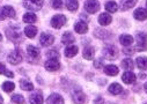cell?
<instances>
[{"instance_id":"6da1fadb","label":"cell","mask_w":147,"mask_h":104,"mask_svg":"<svg viewBox=\"0 0 147 104\" xmlns=\"http://www.w3.org/2000/svg\"><path fill=\"white\" fill-rule=\"evenodd\" d=\"M6 34H7V37L9 38V41H12V42H14V43H20V42H22V41H23L21 31H20V30H18L16 28L11 27L9 29H7Z\"/></svg>"},{"instance_id":"7a4b0ae2","label":"cell","mask_w":147,"mask_h":104,"mask_svg":"<svg viewBox=\"0 0 147 104\" xmlns=\"http://www.w3.org/2000/svg\"><path fill=\"white\" fill-rule=\"evenodd\" d=\"M136 41H137V48L136 50L144 51L147 48V35L145 32H138L136 35Z\"/></svg>"},{"instance_id":"3957f363","label":"cell","mask_w":147,"mask_h":104,"mask_svg":"<svg viewBox=\"0 0 147 104\" xmlns=\"http://www.w3.org/2000/svg\"><path fill=\"white\" fill-rule=\"evenodd\" d=\"M23 5L27 9L40 11L43 6V0H23Z\"/></svg>"},{"instance_id":"277c9868","label":"cell","mask_w":147,"mask_h":104,"mask_svg":"<svg viewBox=\"0 0 147 104\" xmlns=\"http://www.w3.org/2000/svg\"><path fill=\"white\" fill-rule=\"evenodd\" d=\"M118 54V51L116 49V46L114 45H107L104 49H103V56L107 58V59H115Z\"/></svg>"},{"instance_id":"5b68a950","label":"cell","mask_w":147,"mask_h":104,"mask_svg":"<svg viewBox=\"0 0 147 104\" xmlns=\"http://www.w3.org/2000/svg\"><path fill=\"white\" fill-rule=\"evenodd\" d=\"M22 52L20 49H15L13 52H11V54L8 56V61L13 65H18L19 62L22 61Z\"/></svg>"},{"instance_id":"8992f818","label":"cell","mask_w":147,"mask_h":104,"mask_svg":"<svg viewBox=\"0 0 147 104\" xmlns=\"http://www.w3.org/2000/svg\"><path fill=\"white\" fill-rule=\"evenodd\" d=\"M65 23H66V17H65V15H61V14L55 15L51 20V25L56 29H60Z\"/></svg>"},{"instance_id":"52a82bcc","label":"cell","mask_w":147,"mask_h":104,"mask_svg":"<svg viewBox=\"0 0 147 104\" xmlns=\"http://www.w3.org/2000/svg\"><path fill=\"white\" fill-rule=\"evenodd\" d=\"M85 9L88 13H96L100 9V3L97 0H88V1L85 3Z\"/></svg>"},{"instance_id":"ba28073f","label":"cell","mask_w":147,"mask_h":104,"mask_svg":"<svg viewBox=\"0 0 147 104\" xmlns=\"http://www.w3.org/2000/svg\"><path fill=\"white\" fill-rule=\"evenodd\" d=\"M15 16V11L11 6H4L0 9V20H5L6 17H14Z\"/></svg>"},{"instance_id":"9c48e42d","label":"cell","mask_w":147,"mask_h":104,"mask_svg":"<svg viewBox=\"0 0 147 104\" xmlns=\"http://www.w3.org/2000/svg\"><path fill=\"white\" fill-rule=\"evenodd\" d=\"M60 67V64L58 61V59H55V58H50L47 62H45V68L48 69V71H57V69H59Z\"/></svg>"},{"instance_id":"30bf717a","label":"cell","mask_w":147,"mask_h":104,"mask_svg":"<svg viewBox=\"0 0 147 104\" xmlns=\"http://www.w3.org/2000/svg\"><path fill=\"white\" fill-rule=\"evenodd\" d=\"M55 42V37L50 34H42L41 38H40V43L43 46H50L52 43Z\"/></svg>"},{"instance_id":"8fae6325","label":"cell","mask_w":147,"mask_h":104,"mask_svg":"<svg viewBox=\"0 0 147 104\" xmlns=\"http://www.w3.org/2000/svg\"><path fill=\"white\" fill-rule=\"evenodd\" d=\"M73 97V102L77 103V104H84L86 101V96L81 90H76L72 95Z\"/></svg>"},{"instance_id":"7c38bea8","label":"cell","mask_w":147,"mask_h":104,"mask_svg":"<svg viewBox=\"0 0 147 104\" xmlns=\"http://www.w3.org/2000/svg\"><path fill=\"white\" fill-rule=\"evenodd\" d=\"M48 104H64V98L59 94H52L47 99Z\"/></svg>"},{"instance_id":"4fadbf2b","label":"cell","mask_w":147,"mask_h":104,"mask_svg":"<svg viewBox=\"0 0 147 104\" xmlns=\"http://www.w3.org/2000/svg\"><path fill=\"white\" fill-rule=\"evenodd\" d=\"M133 16L136 20H139V21H144L147 19V11L145 8H137L133 13Z\"/></svg>"},{"instance_id":"5bb4252c","label":"cell","mask_w":147,"mask_h":104,"mask_svg":"<svg viewBox=\"0 0 147 104\" xmlns=\"http://www.w3.org/2000/svg\"><path fill=\"white\" fill-rule=\"evenodd\" d=\"M122 80H123V82L124 83H126V85H131V83H134V81H136V75L132 73V72H125L123 75H122Z\"/></svg>"},{"instance_id":"9a60e30c","label":"cell","mask_w":147,"mask_h":104,"mask_svg":"<svg viewBox=\"0 0 147 104\" xmlns=\"http://www.w3.org/2000/svg\"><path fill=\"white\" fill-rule=\"evenodd\" d=\"M111 21H113V17H111V15H109L108 13H102L98 16V22L102 25H108V24L111 23Z\"/></svg>"},{"instance_id":"2e32d148","label":"cell","mask_w":147,"mask_h":104,"mask_svg":"<svg viewBox=\"0 0 147 104\" xmlns=\"http://www.w3.org/2000/svg\"><path fill=\"white\" fill-rule=\"evenodd\" d=\"M104 73L110 76H115L118 74V67L115 65H108L104 67Z\"/></svg>"},{"instance_id":"e0dca14e","label":"cell","mask_w":147,"mask_h":104,"mask_svg":"<svg viewBox=\"0 0 147 104\" xmlns=\"http://www.w3.org/2000/svg\"><path fill=\"white\" fill-rule=\"evenodd\" d=\"M27 53L31 59H38L40 58V50L37 48H35V46L29 45L27 48Z\"/></svg>"},{"instance_id":"ac0fdd59","label":"cell","mask_w":147,"mask_h":104,"mask_svg":"<svg viewBox=\"0 0 147 104\" xmlns=\"http://www.w3.org/2000/svg\"><path fill=\"white\" fill-rule=\"evenodd\" d=\"M137 4V0H121V8L122 11H127L132 8Z\"/></svg>"},{"instance_id":"d6986e66","label":"cell","mask_w":147,"mask_h":104,"mask_svg":"<svg viewBox=\"0 0 147 104\" xmlns=\"http://www.w3.org/2000/svg\"><path fill=\"white\" fill-rule=\"evenodd\" d=\"M74 29H76V31H77L78 34H85V32H87V30H88V25H87L86 22L80 21V22H77V23H76Z\"/></svg>"},{"instance_id":"ffe728a7","label":"cell","mask_w":147,"mask_h":104,"mask_svg":"<svg viewBox=\"0 0 147 104\" xmlns=\"http://www.w3.org/2000/svg\"><path fill=\"white\" fill-rule=\"evenodd\" d=\"M24 34H26L27 37L34 38V37L36 36V34H37V28L34 27V25H28V27H26V29H24Z\"/></svg>"},{"instance_id":"44dd1931","label":"cell","mask_w":147,"mask_h":104,"mask_svg":"<svg viewBox=\"0 0 147 104\" xmlns=\"http://www.w3.org/2000/svg\"><path fill=\"white\" fill-rule=\"evenodd\" d=\"M122 91H123V88L119 83H113L109 87V93L113 95H119Z\"/></svg>"},{"instance_id":"7402d4cb","label":"cell","mask_w":147,"mask_h":104,"mask_svg":"<svg viewBox=\"0 0 147 104\" xmlns=\"http://www.w3.org/2000/svg\"><path fill=\"white\" fill-rule=\"evenodd\" d=\"M119 42L124 46H130L133 43V37L130 36V35H122V36L119 37Z\"/></svg>"},{"instance_id":"603a6c76","label":"cell","mask_w":147,"mask_h":104,"mask_svg":"<svg viewBox=\"0 0 147 104\" xmlns=\"http://www.w3.org/2000/svg\"><path fill=\"white\" fill-rule=\"evenodd\" d=\"M74 41H76V38L71 32H65L61 37L63 44H72V43H74Z\"/></svg>"},{"instance_id":"cb8c5ba5","label":"cell","mask_w":147,"mask_h":104,"mask_svg":"<svg viewBox=\"0 0 147 104\" xmlns=\"http://www.w3.org/2000/svg\"><path fill=\"white\" fill-rule=\"evenodd\" d=\"M77 53H78V46H76V45H71V46L66 48V50H65V56L67 58L74 57Z\"/></svg>"},{"instance_id":"d4e9b609","label":"cell","mask_w":147,"mask_h":104,"mask_svg":"<svg viewBox=\"0 0 147 104\" xmlns=\"http://www.w3.org/2000/svg\"><path fill=\"white\" fill-rule=\"evenodd\" d=\"M94 54H95V50L92 46H87L84 50V58L87 59V60H92L94 58Z\"/></svg>"},{"instance_id":"484cf974","label":"cell","mask_w":147,"mask_h":104,"mask_svg":"<svg viewBox=\"0 0 147 104\" xmlns=\"http://www.w3.org/2000/svg\"><path fill=\"white\" fill-rule=\"evenodd\" d=\"M29 101L31 104H43V97L41 94H34L29 97Z\"/></svg>"},{"instance_id":"4316f807","label":"cell","mask_w":147,"mask_h":104,"mask_svg":"<svg viewBox=\"0 0 147 104\" xmlns=\"http://www.w3.org/2000/svg\"><path fill=\"white\" fill-rule=\"evenodd\" d=\"M78 6H79L78 0H66V7L68 11L74 12L78 9Z\"/></svg>"},{"instance_id":"83f0119b","label":"cell","mask_w":147,"mask_h":104,"mask_svg":"<svg viewBox=\"0 0 147 104\" xmlns=\"http://www.w3.org/2000/svg\"><path fill=\"white\" fill-rule=\"evenodd\" d=\"M137 66L140 69H147V57H138L137 58Z\"/></svg>"},{"instance_id":"f1b7e54d","label":"cell","mask_w":147,"mask_h":104,"mask_svg":"<svg viewBox=\"0 0 147 104\" xmlns=\"http://www.w3.org/2000/svg\"><path fill=\"white\" fill-rule=\"evenodd\" d=\"M105 9L109 13H115V12H117L118 6H117V4L115 1H109V3L105 4Z\"/></svg>"},{"instance_id":"f546056e","label":"cell","mask_w":147,"mask_h":104,"mask_svg":"<svg viewBox=\"0 0 147 104\" xmlns=\"http://www.w3.org/2000/svg\"><path fill=\"white\" fill-rule=\"evenodd\" d=\"M36 20H37V17H36V15L34 13H26L23 15V21L26 23H34V22H36Z\"/></svg>"},{"instance_id":"4dcf8cb0","label":"cell","mask_w":147,"mask_h":104,"mask_svg":"<svg viewBox=\"0 0 147 104\" xmlns=\"http://www.w3.org/2000/svg\"><path fill=\"white\" fill-rule=\"evenodd\" d=\"M20 87L23 89V90H27V91H30L34 89V86L31 82H29L28 80H21L20 81Z\"/></svg>"},{"instance_id":"1f68e13d","label":"cell","mask_w":147,"mask_h":104,"mask_svg":"<svg viewBox=\"0 0 147 104\" xmlns=\"http://www.w3.org/2000/svg\"><path fill=\"white\" fill-rule=\"evenodd\" d=\"M133 61L131 60V59H124L123 61H122V67L124 68V69H126V71H131V69L133 68Z\"/></svg>"},{"instance_id":"d6a6232c","label":"cell","mask_w":147,"mask_h":104,"mask_svg":"<svg viewBox=\"0 0 147 104\" xmlns=\"http://www.w3.org/2000/svg\"><path fill=\"white\" fill-rule=\"evenodd\" d=\"M14 88H15V85L13 82H11V81H7V82H4L3 83V89L6 93H9V91L14 90Z\"/></svg>"},{"instance_id":"836d02e7","label":"cell","mask_w":147,"mask_h":104,"mask_svg":"<svg viewBox=\"0 0 147 104\" xmlns=\"http://www.w3.org/2000/svg\"><path fill=\"white\" fill-rule=\"evenodd\" d=\"M0 74H5V75H7L9 78H13L14 76V74L12 72H8L7 69H6V67H5V65L1 64V62H0Z\"/></svg>"},{"instance_id":"e575fe53","label":"cell","mask_w":147,"mask_h":104,"mask_svg":"<svg viewBox=\"0 0 147 104\" xmlns=\"http://www.w3.org/2000/svg\"><path fill=\"white\" fill-rule=\"evenodd\" d=\"M12 102L16 103V104H23L24 103V98L21 95H13L12 96Z\"/></svg>"},{"instance_id":"d590c367","label":"cell","mask_w":147,"mask_h":104,"mask_svg":"<svg viewBox=\"0 0 147 104\" xmlns=\"http://www.w3.org/2000/svg\"><path fill=\"white\" fill-rule=\"evenodd\" d=\"M51 5H52L53 8L59 9V8L63 7V1H61V0H52V1H51Z\"/></svg>"},{"instance_id":"8d00e7d4","label":"cell","mask_w":147,"mask_h":104,"mask_svg":"<svg viewBox=\"0 0 147 104\" xmlns=\"http://www.w3.org/2000/svg\"><path fill=\"white\" fill-rule=\"evenodd\" d=\"M47 56H48L49 58H55V59H58V58H59V53H58L57 51H55V50L49 51V52L47 53Z\"/></svg>"},{"instance_id":"74e56055","label":"cell","mask_w":147,"mask_h":104,"mask_svg":"<svg viewBox=\"0 0 147 104\" xmlns=\"http://www.w3.org/2000/svg\"><path fill=\"white\" fill-rule=\"evenodd\" d=\"M94 66H95L96 68H101V67L103 66V62H102V60H97V61H95V62H94Z\"/></svg>"},{"instance_id":"f35d334b","label":"cell","mask_w":147,"mask_h":104,"mask_svg":"<svg viewBox=\"0 0 147 104\" xmlns=\"http://www.w3.org/2000/svg\"><path fill=\"white\" fill-rule=\"evenodd\" d=\"M124 53H126V54H133L134 52H133L132 49H124Z\"/></svg>"},{"instance_id":"ab89813d","label":"cell","mask_w":147,"mask_h":104,"mask_svg":"<svg viewBox=\"0 0 147 104\" xmlns=\"http://www.w3.org/2000/svg\"><path fill=\"white\" fill-rule=\"evenodd\" d=\"M95 104H103V98L98 97L97 99H95Z\"/></svg>"},{"instance_id":"60d3db41","label":"cell","mask_w":147,"mask_h":104,"mask_svg":"<svg viewBox=\"0 0 147 104\" xmlns=\"http://www.w3.org/2000/svg\"><path fill=\"white\" fill-rule=\"evenodd\" d=\"M144 88H145V91H146V93H147V82H146V83H145V86H144Z\"/></svg>"},{"instance_id":"b9f144b4","label":"cell","mask_w":147,"mask_h":104,"mask_svg":"<svg viewBox=\"0 0 147 104\" xmlns=\"http://www.w3.org/2000/svg\"><path fill=\"white\" fill-rule=\"evenodd\" d=\"M3 102H4V99H3V97H1V95H0V104H3Z\"/></svg>"},{"instance_id":"7bdbcfd3","label":"cell","mask_w":147,"mask_h":104,"mask_svg":"<svg viewBox=\"0 0 147 104\" xmlns=\"http://www.w3.org/2000/svg\"><path fill=\"white\" fill-rule=\"evenodd\" d=\"M3 40V36H1V34H0V41H1Z\"/></svg>"}]
</instances>
